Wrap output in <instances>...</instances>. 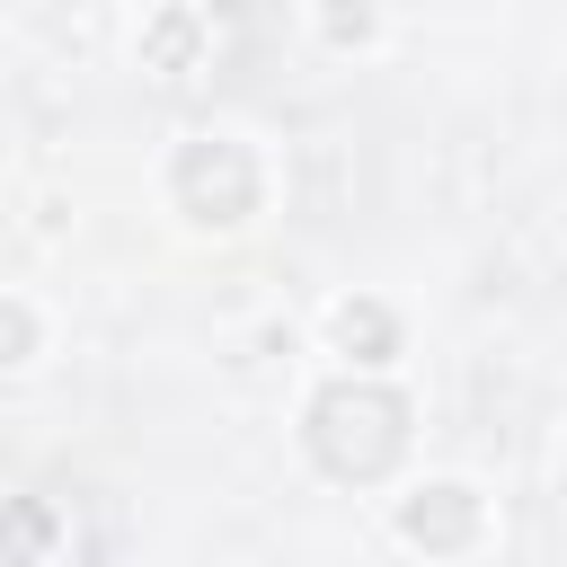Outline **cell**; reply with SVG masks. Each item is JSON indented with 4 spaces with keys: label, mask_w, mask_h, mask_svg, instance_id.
I'll use <instances>...</instances> for the list:
<instances>
[{
    "label": "cell",
    "mask_w": 567,
    "mask_h": 567,
    "mask_svg": "<svg viewBox=\"0 0 567 567\" xmlns=\"http://www.w3.org/2000/svg\"><path fill=\"white\" fill-rule=\"evenodd\" d=\"M310 443H319V461H328L337 478H372V470L399 461L408 408H399L390 390H346V381H337V390L310 408Z\"/></svg>",
    "instance_id": "obj_1"
},
{
    "label": "cell",
    "mask_w": 567,
    "mask_h": 567,
    "mask_svg": "<svg viewBox=\"0 0 567 567\" xmlns=\"http://www.w3.org/2000/svg\"><path fill=\"white\" fill-rule=\"evenodd\" d=\"M177 186H186V204H213V195H221V221H239L248 195H257V177H248V159H239L230 142H213V151L195 142V151L177 159Z\"/></svg>",
    "instance_id": "obj_2"
},
{
    "label": "cell",
    "mask_w": 567,
    "mask_h": 567,
    "mask_svg": "<svg viewBox=\"0 0 567 567\" xmlns=\"http://www.w3.org/2000/svg\"><path fill=\"white\" fill-rule=\"evenodd\" d=\"M470 523H478V505H470V487H425L408 514H399V532L408 540H434V549H452V540H470Z\"/></svg>",
    "instance_id": "obj_3"
},
{
    "label": "cell",
    "mask_w": 567,
    "mask_h": 567,
    "mask_svg": "<svg viewBox=\"0 0 567 567\" xmlns=\"http://www.w3.org/2000/svg\"><path fill=\"white\" fill-rule=\"evenodd\" d=\"M337 337H346V354L363 346V363H381V354H390V319H381L372 301H346V310H337Z\"/></svg>",
    "instance_id": "obj_4"
},
{
    "label": "cell",
    "mask_w": 567,
    "mask_h": 567,
    "mask_svg": "<svg viewBox=\"0 0 567 567\" xmlns=\"http://www.w3.org/2000/svg\"><path fill=\"white\" fill-rule=\"evenodd\" d=\"M27 337H35V328H27V310H0V363H27V354H18Z\"/></svg>",
    "instance_id": "obj_5"
}]
</instances>
